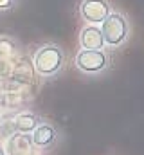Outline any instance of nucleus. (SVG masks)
<instances>
[{"mask_svg": "<svg viewBox=\"0 0 144 155\" xmlns=\"http://www.w3.org/2000/svg\"><path fill=\"white\" fill-rule=\"evenodd\" d=\"M63 51L58 45H43L34 54V69L41 76H54L63 67Z\"/></svg>", "mask_w": 144, "mask_h": 155, "instance_id": "nucleus-1", "label": "nucleus"}, {"mask_svg": "<svg viewBox=\"0 0 144 155\" xmlns=\"http://www.w3.org/2000/svg\"><path fill=\"white\" fill-rule=\"evenodd\" d=\"M101 33L106 45L117 47L128 36V22L121 13H110L101 24Z\"/></svg>", "mask_w": 144, "mask_h": 155, "instance_id": "nucleus-2", "label": "nucleus"}, {"mask_svg": "<svg viewBox=\"0 0 144 155\" xmlns=\"http://www.w3.org/2000/svg\"><path fill=\"white\" fill-rule=\"evenodd\" d=\"M108 65V58L103 51H87L81 49L76 56V67L85 74H96L105 71Z\"/></svg>", "mask_w": 144, "mask_h": 155, "instance_id": "nucleus-3", "label": "nucleus"}, {"mask_svg": "<svg viewBox=\"0 0 144 155\" xmlns=\"http://www.w3.org/2000/svg\"><path fill=\"white\" fill-rule=\"evenodd\" d=\"M79 15L92 25L103 24V20L110 15V4L106 0H83L79 4Z\"/></svg>", "mask_w": 144, "mask_h": 155, "instance_id": "nucleus-4", "label": "nucleus"}, {"mask_svg": "<svg viewBox=\"0 0 144 155\" xmlns=\"http://www.w3.org/2000/svg\"><path fill=\"white\" fill-rule=\"evenodd\" d=\"M79 45L87 51H101L105 47L103 33L97 25H87L79 33Z\"/></svg>", "mask_w": 144, "mask_h": 155, "instance_id": "nucleus-5", "label": "nucleus"}, {"mask_svg": "<svg viewBox=\"0 0 144 155\" xmlns=\"http://www.w3.org/2000/svg\"><path fill=\"white\" fill-rule=\"evenodd\" d=\"M33 139L27 134H15L11 135V139L7 141V155H31L33 153Z\"/></svg>", "mask_w": 144, "mask_h": 155, "instance_id": "nucleus-6", "label": "nucleus"}, {"mask_svg": "<svg viewBox=\"0 0 144 155\" xmlns=\"http://www.w3.org/2000/svg\"><path fill=\"white\" fill-rule=\"evenodd\" d=\"M33 144L38 146V148H47L51 146L54 141H56V130L51 126V124H45V123H40L33 130Z\"/></svg>", "mask_w": 144, "mask_h": 155, "instance_id": "nucleus-7", "label": "nucleus"}, {"mask_svg": "<svg viewBox=\"0 0 144 155\" xmlns=\"http://www.w3.org/2000/svg\"><path fill=\"white\" fill-rule=\"evenodd\" d=\"M38 124H40V117L34 114H20L15 119V128L18 134H33V130Z\"/></svg>", "mask_w": 144, "mask_h": 155, "instance_id": "nucleus-8", "label": "nucleus"}, {"mask_svg": "<svg viewBox=\"0 0 144 155\" xmlns=\"http://www.w3.org/2000/svg\"><path fill=\"white\" fill-rule=\"evenodd\" d=\"M11 5H13V0H0V11L9 9Z\"/></svg>", "mask_w": 144, "mask_h": 155, "instance_id": "nucleus-9", "label": "nucleus"}, {"mask_svg": "<svg viewBox=\"0 0 144 155\" xmlns=\"http://www.w3.org/2000/svg\"><path fill=\"white\" fill-rule=\"evenodd\" d=\"M0 155H5V148H2V146H0Z\"/></svg>", "mask_w": 144, "mask_h": 155, "instance_id": "nucleus-10", "label": "nucleus"}]
</instances>
